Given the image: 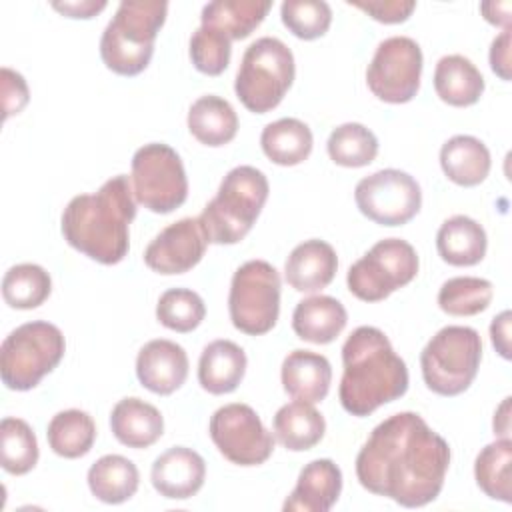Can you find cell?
I'll use <instances>...</instances> for the list:
<instances>
[{"mask_svg":"<svg viewBox=\"0 0 512 512\" xmlns=\"http://www.w3.org/2000/svg\"><path fill=\"white\" fill-rule=\"evenodd\" d=\"M450 466V446L416 412H398L382 420L356 456L362 488L420 508L438 498Z\"/></svg>","mask_w":512,"mask_h":512,"instance_id":"1","label":"cell"},{"mask_svg":"<svg viewBox=\"0 0 512 512\" xmlns=\"http://www.w3.org/2000/svg\"><path fill=\"white\" fill-rule=\"evenodd\" d=\"M136 198L126 174L112 176L92 194L74 196L60 218L64 240L84 256L112 266L126 258Z\"/></svg>","mask_w":512,"mask_h":512,"instance_id":"2","label":"cell"},{"mask_svg":"<svg viewBox=\"0 0 512 512\" xmlns=\"http://www.w3.org/2000/svg\"><path fill=\"white\" fill-rule=\"evenodd\" d=\"M342 380L338 398L356 416H370L408 390L406 362L394 352L388 336L376 326H358L342 346Z\"/></svg>","mask_w":512,"mask_h":512,"instance_id":"3","label":"cell"},{"mask_svg":"<svg viewBox=\"0 0 512 512\" xmlns=\"http://www.w3.org/2000/svg\"><path fill=\"white\" fill-rule=\"evenodd\" d=\"M270 194L268 178L254 166H236L198 216L208 244H236L258 220Z\"/></svg>","mask_w":512,"mask_h":512,"instance_id":"4","label":"cell"},{"mask_svg":"<svg viewBox=\"0 0 512 512\" xmlns=\"http://www.w3.org/2000/svg\"><path fill=\"white\" fill-rule=\"evenodd\" d=\"M168 2L124 0L100 38V56L108 70L120 76H136L146 70L154 54V42L166 22Z\"/></svg>","mask_w":512,"mask_h":512,"instance_id":"5","label":"cell"},{"mask_svg":"<svg viewBox=\"0 0 512 512\" xmlns=\"http://www.w3.org/2000/svg\"><path fill=\"white\" fill-rule=\"evenodd\" d=\"M294 74L292 50L274 36H262L242 54L234 92L246 110L266 114L282 102L294 82Z\"/></svg>","mask_w":512,"mask_h":512,"instance_id":"6","label":"cell"},{"mask_svg":"<svg viewBox=\"0 0 512 512\" xmlns=\"http://www.w3.org/2000/svg\"><path fill=\"white\" fill-rule=\"evenodd\" d=\"M66 352V340L56 324L32 320L14 328L0 346V376L6 388L26 392L50 374Z\"/></svg>","mask_w":512,"mask_h":512,"instance_id":"7","label":"cell"},{"mask_svg":"<svg viewBox=\"0 0 512 512\" xmlns=\"http://www.w3.org/2000/svg\"><path fill=\"white\" fill-rule=\"evenodd\" d=\"M482 360V338L470 326L440 328L420 352L422 378L440 396H458L474 382Z\"/></svg>","mask_w":512,"mask_h":512,"instance_id":"8","label":"cell"},{"mask_svg":"<svg viewBox=\"0 0 512 512\" xmlns=\"http://www.w3.org/2000/svg\"><path fill=\"white\" fill-rule=\"evenodd\" d=\"M280 274L266 260H248L232 276L228 312L236 330L248 336L270 332L280 316Z\"/></svg>","mask_w":512,"mask_h":512,"instance_id":"9","label":"cell"},{"mask_svg":"<svg viewBox=\"0 0 512 512\" xmlns=\"http://www.w3.org/2000/svg\"><path fill=\"white\" fill-rule=\"evenodd\" d=\"M130 184L136 202L154 214H170L188 198L182 158L164 142H150L134 152Z\"/></svg>","mask_w":512,"mask_h":512,"instance_id":"10","label":"cell"},{"mask_svg":"<svg viewBox=\"0 0 512 512\" xmlns=\"http://www.w3.org/2000/svg\"><path fill=\"white\" fill-rule=\"evenodd\" d=\"M418 254L402 238H384L358 258L346 274L348 290L362 302H380L418 274Z\"/></svg>","mask_w":512,"mask_h":512,"instance_id":"11","label":"cell"},{"mask_svg":"<svg viewBox=\"0 0 512 512\" xmlns=\"http://www.w3.org/2000/svg\"><path fill=\"white\" fill-rule=\"evenodd\" d=\"M422 50L410 36H390L382 40L366 68L370 92L388 104L410 102L420 88Z\"/></svg>","mask_w":512,"mask_h":512,"instance_id":"12","label":"cell"},{"mask_svg":"<svg viewBox=\"0 0 512 512\" xmlns=\"http://www.w3.org/2000/svg\"><path fill=\"white\" fill-rule=\"evenodd\" d=\"M210 438L218 452L232 464L258 466L274 452V434L266 430L256 410L232 402L220 406L208 424Z\"/></svg>","mask_w":512,"mask_h":512,"instance_id":"13","label":"cell"},{"mask_svg":"<svg viewBox=\"0 0 512 512\" xmlns=\"http://www.w3.org/2000/svg\"><path fill=\"white\" fill-rule=\"evenodd\" d=\"M354 202L368 220L380 226H402L420 212L422 190L408 172L384 168L356 184Z\"/></svg>","mask_w":512,"mask_h":512,"instance_id":"14","label":"cell"},{"mask_svg":"<svg viewBox=\"0 0 512 512\" xmlns=\"http://www.w3.org/2000/svg\"><path fill=\"white\" fill-rule=\"evenodd\" d=\"M208 240L198 218H182L160 230L144 250L150 270L172 276L192 270L204 256Z\"/></svg>","mask_w":512,"mask_h":512,"instance_id":"15","label":"cell"},{"mask_svg":"<svg viewBox=\"0 0 512 512\" xmlns=\"http://www.w3.org/2000/svg\"><path fill=\"white\" fill-rule=\"evenodd\" d=\"M188 368L186 350L166 338L146 342L136 356L138 382L160 396L176 392L186 382Z\"/></svg>","mask_w":512,"mask_h":512,"instance_id":"16","label":"cell"},{"mask_svg":"<svg viewBox=\"0 0 512 512\" xmlns=\"http://www.w3.org/2000/svg\"><path fill=\"white\" fill-rule=\"evenodd\" d=\"M206 462L186 446H172L162 452L150 470L154 490L168 500H188L204 486Z\"/></svg>","mask_w":512,"mask_h":512,"instance_id":"17","label":"cell"},{"mask_svg":"<svg viewBox=\"0 0 512 512\" xmlns=\"http://www.w3.org/2000/svg\"><path fill=\"white\" fill-rule=\"evenodd\" d=\"M340 492L342 470L330 458H316L300 470L282 508L286 512H328L338 502Z\"/></svg>","mask_w":512,"mask_h":512,"instance_id":"18","label":"cell"},{"mask_svg":"<svg viewBox=\"0 0 512 512\" xmlns=\"http://www.w3.org/2000/svg\"><path fill=\"white\" fill-rule=\"evenodd\" d=\"M338 270L336 250L318 238L304 240L298 244L284 264L286 282L296 292L314 294L326 288Z\"/></svg>","mask_w":512,"mask_h":512,"instance_id":"19","label":"cell"},{"mask_svg":"<svg viewBox=\"0 0 512 512\" xmlns=\"http://www.w3.org/2000/svg\"><path fill=\"white\" fill-rule=\"evenodd\" d=\"M282 388L294 400L310 404L322 402L332 384V366L324 354L312 350H292L282 360Z\"/></svg>","mask_w":512,"mask_h":512,"instance_id":"20","label":"cell"},{"mask_svg":"<svg viewBox=\"0 0 512 512\" xmlns=\"http://www.w3.org/2000/svg\"><path fill=\"white\" fill-rule=\"evenodd\" d=\"M110 430L114 438L128 448H148L164 432V418L156 406L130 396L114 404L110 412Z\"/></svg>","mask_w":512,"mask_h":512,"instance_id":"21","label":"cell"},{"mask_svg":"<svg viewBox=\"0 0 512 512\" xmlns=\"http://www.w3.org/2000/svg\"><path fill=\"white\" fill-rule=\"evenodd\" d=\"M348 312L344 304L332 296H308L300 300L292 312V330L300 340L312 344H330L346 328Z\"/></svg>","mask_w":512,"mask_h":512,"instance_id":"22","label":"cell"},{"mask_svg":"<svg viewBox=\"0 0 512 512\" xmlns=\"http://www.w3.org/2000/svg\"><path fill=\"white\" fill-rule=\"evenodd\" d=\"M246 354L232 340H214L204 346L198 360V382L200 386L214 394H230L234 392L244 374H246Z\"/></svg>","mask_w":512,"mask_h":512,"instance_id":"23","label":"cell"},{"mask_svg":"<svg viewBox=\"0 0 512 512\" xmlns=\"http://www.w3.org/2000/svg\"><path fill=\"white\" fill-rule=\"evenodd\" d=\"M440 166L448 180L472 188L486 180L492 158L486 144L470 134H456L440 148Z\"/></svg>","mask_w":512,"mask_h":512,"instance_id":"24","label":"cell"},{"mask_svg":"<svg viewBox=\"0 0 512 512\" xmlns=\"http://www.w3.org/2000/svg\"><path fill=\"white\" fill-rule=\"evenodd\" d=\"M434 90L450 106L466 108L484 94V78L476 64L462 54H446L434 68Z\"/></svg>","mask_w":512,"mask_h":512,"instance_id":"25","label":"cell"},{"mask_svg":"<svg viewBox=\"0 0 512 512\" xmlns=\"http://www.w3.org/2000/svg\"><path fill=\"white\" fill-rule=\"evenodd\" d=\"M486 248V230L464 214L444 220L436 232V250L450 266H474L486 256Z\"/></svg>","mask_w":512,"mask_h":512,"instance_id":"26","label":"cell"},{"mask_svg":"<svg viewBox=\"0 0 512 512\" xmlns=\"http://www.w3.org/2000/svg\"><path fill=\"white\" fill-rule=\"evenodd\" d=\"M326 432L324 416L314 404L294 400L278 408L272 420V434L286 450L304 452L314 448Z\"/></svg>","mask_w":512,"mask_h":512,"instance_id":"27","label":"cell"},{"mask_svg":"<svg viewBox=\"0 0 512 512\" xmlns=\"http://www.w3.org/2000/svg\"><path fill=\"white\" fill-rule=\"evenodd\" d=\"M190 134L204 146L218 148L234 140L238 116L232 104L216 94L200 96L192 102L186 118Z\"/></svg>","mask_w":512,"mask_h":512,"instance_id":"28","label":"cell"},{"mask_svg":"<svg viewBox=\"0 0 512 512\" xmlns=\"http://www.w3.org/2000/svg\"><path fill=\"white\" fill-rule=\"evenodd\" d=\"M86 480L94 498L104 504H122L136 494L140 472L126 456L106 454L90 466Z\"/></svg>","mask_w":512,"mask_h":512,"instance_id":"29","label":"cell"},{"mask_svg":"<svg viewBox=\"0 0 512 512\" xmlns=\"http://www.w3.org/2000/svg\"><path fill=\"white\" fill-rule=\"evenodd\" d=\"M270 8V0H214L204 4L200 22L220 30L230 40H242L262 24Z\"/></svg>","mask_w":512,"mask_h":512,"instance_id":"30","label":"cell"},{"mask_svg":"<svg viewBox=\"0 0 512 512\" xmlns=\"http://www.w3.org/2000/svg\"><path fill=\"white\" fill-rule=\"evenodd\" d=\"M260 146L266 158L278 166L302 164L314 146V136L308 124L298 118H280L264 126Z\"/></svg>","mask_w":512,"mask_h":512,"instance_id":"31","label":"cell"},{"mask_svg":"<svg viewBox=\"0 0 512 512\" xmlns=\"http://www.w3.org/2000/svg\"><path fill=\"white\" fill-rule=\"evenodd\" d=\"M48 446L54 454L74 460L86 456L96 440V424L84 410L70 408L52 416L46 430Z\"/></svg>","mask_w":512,"mask_h":512,"instance_id":"32","label":"cell"},{"mask_svg":"<svg viewBox=\"0 0 512 512\" xmlns=\"http://www.w3.org/2000/svg\"><path fill=\"white\" fill-rule=\"evenodd\" d=\"M510 464H512V440L498 438L486 444L474 460V478L478 488L492 500L504 504L512 502L510 484Z\"/></svg>","mask_w":512,"mask_h":512,"instance_id":"33","label":"cell"},{"mask_svg":"<svg viewBox=\"0 0 512 512\" xmlns=\"http://www.w3.org/2000/svg\"><path fill=\"white\" fill-rule=\"evenodd\" d=\"M52 292L50 274L32 262L16 264L2 278V296L10 308L32 310L48 300Z\"/></svg>","mask_w":512,"mask_h":512,"instance_id":"34","label":"cell"},{"mask_svg":"<svg viewBox=\"0 0 512 512\" xmlns=\"http://www.w3.org/2000/svg\"><path fill=\"white\" fill-rule=\"evenodd\" d=\"M326 150L334 164L362 168L374 162L378 154V138L360 122H344L330 132Z\"/></svg>","mask_w":512,"mask_h":512,"instance_id":"35","label":"cell"},{"mask_svg":"<svg viewBox=\"0 0 512 512\" xmlns=\"http://www.w3.org/2000/svg\"><path fill=\"white\" fill-rule=\"evenodd\" d=\"M2 468L12 476L28 474L40 456L38 440L30 424L22 418H4L0 422Z\"/></svg>","mask_w":512,"mask_h":512,"instance_id":"36","label":"cell"},{"mask_svg":"<svg viewBox=\"0 0 512 512\" xmlns=\"http://www.w3.org/2000/svg\"><path fill=\"white\" fill-rule=\"evenodd\" d=\"M494 296L492 282L478 276L448 278L438 290V306L450 316H476L484 312Z\"/></svg>","mask_w":512,"mask_h":512,"instance_id":"37","label":"cell"},{"mask_svg":"<svg viewBox=\"0 0 512 512\" xmlns=\"http://www.w3.org/2000/svg\"><path fill=\"white\" fill-rule=\"evenodd\" d=\"M206 316L204 300L190 288H170L156 304L158 322L174 332L186 334L196 330Z\"/></svg>","mask_w":512,"mask_h":512,"instance_id":"38","label":"cell"},{"mask_svg":"<svg viewBox=\"0 0 512 512\" xmlns=\"http://www.w3.org/2000/svg\"><path fill=\"white\" fill-rule=\"evenodd\" d=\"M282 24L300 40L324 36L332 24V8L324 0H286L280 6Z\"/></svg>","mask_w":512,"mask_h":512,"instance_id":"39","label":"cell"},{"mask_svg":"<svg viewBox=\"0 0 512 512\" xmlns=\"http://www.w3.org/2000/svg\"><path fill=\"white\" fill-rule=\"evenodd\" d=\"M232 40L212 26L200 24L190 36V60L206 76L222 74L230 64Z\"/></svg>","mask_w":512,"mask_h":512,"instance_id":"40","label":"cell"},{"mask_svg":"<svg viewBox=\"0 0 512 512\" xmlns=\"http://www.w3.org/2000/svg\"><path fill=\"white\" fill-rule=\"evenodd\" d=\"M348 4L360 8L370 18L382 24H400L408 20L416 8L414 0H350Z\"/></svg>","mask_w":512,"mask_h":512,"instance_id":"41","label":"cell"},{"mask_svg":"<svg viewBox=\"0 0 512 512\" xmlns=\"http://www.w3.org/2000/svg\"><path fill=\"white\" fill-rule=\"evenodd\" d=\"M2 76V108H4V120H8L14 114H20L24 106L30 100V90L24 80V76L8 66L0 70Z\"/></svg>","mask_w":512,"mask_h":512,"instance_id":"42","label":"cell"},{"mask_svg":"<svg viewBox=\"0 0 512 512\" xmlns=\"http://www.w3.org/2000/svg\"><path fill=\"white\" fill-rule=\"evenodd\" d=\"M490 68L492 72L502 78L510 80V28L502 30L490 44Z\"/></svg>","mask_w":512,"mask_h":512,"instance_id":"43","label":"cell"},{"mask_svg":"<svg viewBox=\"0 0 512 512\" xmlns=\"http://www.w3.org/2000/svg\"><path fill=\"white\" fill-rule=\"evenodd\" d=\"M510 320L512 314L510 310L500 312L498 316H494L492 324H490V338H492V346L496 348V352L504 358L510 360Z\"/></svg>","mask_w":512,"mask_h":512,"instance_id":"44","label":"cell"},{"mask_svg":"<svg viewBox=\"0 0 512 512\" xmlns=\"http://www.w3.org/2000/svg\"><path fill=\"white\" fill-rule=\"evenodd\" d=\"M52 8L68 18H92L106 8V0H72V2H52Z\"/></svg>","mask_w":512,"mask_h":512,"instance_id":"45","label":"cell"},{"mask_svg":"<svg viewBox=\"0 0 512 512\" xmlns=\"http://www.w3.org/2000/svg\"><path fill=\"white\" fill-rule=\"evenodd\" d=\"M510 10H512V4L508 0L504 2H482L480 4V12L484 16L486 22L494 24V26H502L504 30L510 28Z\"/></svg>","mask_w":512,"mask_h":512,"instance_id":"46","label":"cell"},{"mask_svg":"<svg viewBox=\"0 0 512 512\" xmlns=\"http://www.w3.org/2000/svg\"><path fill=\"white\" fill-rule=\"evenodd\" d=\"M494 434L498 438H510V396H506L494 412Z\"/></svg>","mask_w":512,"mask_h":512,"instance_id":"47","label":"cell"}]
</instances>
